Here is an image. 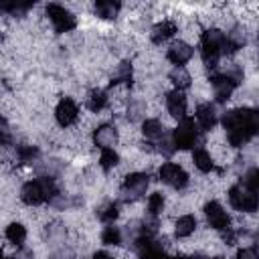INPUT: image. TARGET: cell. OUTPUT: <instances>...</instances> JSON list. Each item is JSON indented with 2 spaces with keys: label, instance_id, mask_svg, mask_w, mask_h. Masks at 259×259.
Here are the masks:
<instances>
[{
  "label": "cell",
  "instance_id": "obj_14",
  "mask_svg": "<svg viewBox=\"0 0 259 259\" xmlns=\"http://www.w3.org/2000/svg\"><path fill=\"white\" fill-rule=\"evenodd\" d=\"M192 47L188 45V42H182V40H178V42H174L170 49H168V61L170 63H174L176 67H182L186 61H190V57H192Z\"/></svg>",
  "mask_w": 259,
  "mask_h": 259
},
{
  "label": "cell",
  "instance_id": "obj_35",
  "mask_svg": "<svg viewBox=\"0 0 259 259\" xmlns=\"http://www.w3.org/2000/svg\"><path fill=\"white\" fill-rule=\"evenodd\" d=\"M174 259H188V257H182V255H180V257H174Z\"/></svg>",
  "mask_w": 259,
  "mask_h": 259
},
{
  "label": "cell",
  "instance_id": "obj_32",
  "mask_svg": "<svg viewBox=\"0 0 259 259\" xmlns=\"http://www.w3.org/2000/svg\"><path fill=\"white\" fill-rule=\"evenodd\" d=\"M237 259H259V257H257L255 247H243V249H239Z\"/></svg>",
  "mask_w": 259,
  "mask_h": 259
},
{
  "label": "cell",
  "instance_id": "obj_29",
  "mask_svg": "<svg viewBox=\"0 0 259 259\" xmlns=\"http://www.w3.org/2000/svg\"><path fill=\"white\" fill-rule=\"evenodd\" d=\"M243 184H245L249 190L257 192V188H259V170H257V168H251V170L247 172V176H245Z\"/></svg>",
  "mask_w": 259,
  "mask_h": 259
},
{
  "label": "cell",
  "instance_id": "obj_33",
  "mask_svg": "<svg viewBox=\"0 0 259 259\" xmlns=\"http://www.w3.org/2000/svg\"><path fill=\"white\" fill-rule=\"evenodd\" d=\"M93 259H113L109 253H105V251H97L95 255H93Z\"/></svg>",
  "mask_w": 259,
  "mask_h": 259
},
{
  "label": "cell",
  "instance_id": "obj_4",
  "mask_svg": "<svg viewBox=\"0 0 259 259\" xmlns=\"http://www.w3.org/2000/svg\"><path fill=\"white\" fill-rule=\"evenodd\" d=\"M241 79H243V71L237 69V67H233V69H229V71H225V73H214V75H210V83H212L217 101H219V103H225V101L231 97L233 89L241 83Z\"/></svg>",
  "mask_w": 259,
  "mask_h": 259
},
{
  "label": "cell",
  "instance_id": "obj_3",
  "mask_svg": "<svg viewBox=\"0 0 259 259\" xmlns=\"http://www.w3.org/2000/svg\"><path fill=\"white\" fill-rule=\"evenodd\" d=\"M223 47H225V32L219 28H210L202 34L200 38V53L202 59L206 63L208 69H217L219 65V57L223 55Z\"/></svg>",
  "mask_w": 259,
  "mask_h": 259
},
{
  "label": "cell",
  "instance_id": "obj_19",
  "mask_svg": "<svg viewBox=\"0 0 259 259\" xmlns=\"http://www.w3.org/2000/svg\"><path fill=\"white\" fill-rule=\"evenodd\" d=\"M192 162H194V166H196L200 172H210L212 166H214L210 154H208L204 148H196V150L192 152Z\"/></svg>",
  "mask_w": 259,
  "mask_h": 259
},
{
  "label": "cell",
  "instance_id": "obj_9",
  "mask_svg": "<svg viewBox=\"0 0 259 259\" xmlns=\"http://www.w3.org/2000/svg\"><path fill=\"white\" fill-rule=\"evenodd\" d=\"M160 180L162 182H166L168 186H172V188H184L186 184H188V174L178 166V164H172V162H166V164H162V168H160Z\"/></svg>",
  "mask_w": 259,
  "mask_h": 259
},
{
  "label": "cell",
  "instance_id": "obj_16",
  "mask_svg": "<svg viewBox=\"0 0 259 259\" xmlns=\"http://www.w3.org/2000/svg\"><path fill=\"white\" fill-rule=\"evenodd\" d=\"M196 121L200 123V127L206 132V130H212L214 123H217V109L212 103H202L196 107Z\"/></svg>",
  "mask_w": 259,
  "mask_h": 259
},
{
  "label": "cell",
  "instance_id": "obj_1",
  "mask_svg": "<svg viewBox=\"0 0 259 259\" xmlns=\"http://www.w3.org/2000/svg\"><path fill=\"white\" fill-rule=\"evenodd\" d=\"M223 125L227 130V138L229 144L233 148H241L243 144H247L259 127V119H257V111L243 107V109H231L223 115Z\"/></svg>",
  "mask_w": 259,
  "mask_h": 259
},
{
  "label": "cell",
  "instance_id": "obj_8",
  "mask_svg": "<svg viewBox=\"0 0 259 259\" xmlns=\"http://www.w3.org/2000/svg\"><path fill=\"white\" fill-rule=\"evenodd\" d=\"M47 16L51 18V22H53L57 32H69L77 24L75 16L65 6H61V4H49L47 6Z\"/></svg>",
  "mask_w": 259,
  "mask_h": 259
},
{
  "label": "cell",
  "instance_id": "obj_13",
  "mask_svg": "<svg viewBox=\"0 0 259 259\" xmlns=\"http://www.w3.org/2000/svg\"><path fill=\"white\" fill-rule=\"evenodd\" d=\"M93 142L101 150H107V148L115 146V142H117V130L113 125H109V123H103V125H99L93 132Z\"/></svg>",
  "mask_w": 259,
  "mask_h": 259
},
{
  "label": "cell",
  "instance_id": "obj_36",
  "mask_svg": "<svg viewBox=\"0 0 259 259\" xmlns=\"http://www.w3.org/2000/svg\"><path fill=\"white\" fill-rule=\"evenodd\" d=\"M212 259H223V257H212Z\"/></svg>",
  "mask_w": 259,
  "mask_h": 259
},
{
  "label": "cell",
  "instance_id": "obj_26",
  "mask_svg": "<svg viewBox=\"0 0 259 259\" xmlns=\"http://www.w3.org/2000/svg\"><path fill=\"white\" fill-rule=\"evenodd\" d=\"M101 241H103L105 245H121V231H119L117 227L109 225V227H105V231L101 233Z\"/></svg>",
  "mask_w": 259,
  "mask_h": 259
},
{
  "label": "cell",
  "instance_id": "obj_23",
  "mask_svg": "<svg viewBox=\"0 0 259 259\" xmlns=\"http://www.w3.org/2000/svg\"><path fill=\"white\" fill-rule=\"evenodd\" d=\"M6 239L14 245H22L24 239H26V229L20 225V223H10L6 227Z\"/></svg>",
  "mask_w": 259,
  "mask_h": 259
},
{
  "label": "cell",
  "instance_id": "obj_34",
  "mask_svg": "<svg viewBox=\"0 0 259 259\" xmlns=\"http://www.w3.org/2000/svg\"><path fill=\"white\" fill-rule=\"evenodd\" d=\"M2 130H6V119L0 115V132H2Z\"/></svg>",
  "mask_w": 259,
  "mask_h": 259
},
{
  "label": "cell",
  "instance_id": "obj_25",
  "mask_svg": "<svg viewBox=\"0 0 259 259\" xmlns=\"http://www.w3.org/2000/svg\"><path fill=\"white\" fill-rule=\"evenodd\" d=\"M105 103H107V95H105V91H101V89L91 91L89 101H87V105H89L91 111H99V109H103Z\"/></svg>",
  "mask_w": 259,
  "mask_h": 259
},
{
  "label": "cell",
  "instance_id": "obj_21",
  "mask_svg": "<svg viewBox=\"0 0 259 259\" xmlns=\"http://www.w3.org/2000/svg\"><path fill=\"white\" fill-rule=\"evenodd\" d=\"M121 4L119 2H111V0H99L95 2V12L101 18H115V14L119 12Z\"/></svg>",
  "mask_w": 259,
  "mask_h": 259
},
{
  "label": "cell",
  "instance_id": "obj_30",
  "mask_svg": "<svg viewBox=\"0 0 259 259\" xmlns=\"http://www.w3.org/2000/svg\"><path fill=\"white\" fill-rule=\"evenodd\" d=\"M117 212H119V210H117V204H115V202H109L107 206H103V208H101L99 219H101L103 223H111V221L117 217Z\"/></svg>",
  "mask_w": 259,
  "mask_h": 259
},
{
  "label": "cell",
  "instance_id": "obj_31",
  "mask_svg": "<svg viewBox=\"0 0 259 259\" xmlns=\"http://www.w3.org/2000/svg\"><path fill=\"white\" fill-rule=\"evenodd\" d=\"M36 156H38V148H34V146H22V148H18V158L22 162H32Z\"/></svg>",
  "mask_w": 259,
  "mask_h": 259
},
{
  "label": "cell",
  "instance_id": "obj_27",
  "mask_svg": "<svg viewBox=\"0 0 259 259\" xmlns=\"http://www.w3.org/2000/svg\"><path fill=\"white\" fill-rule=\"evenodd\" d=\"M148 210H150V217H158L164 210V196H162V192L150 194V198H148Z\"/></svg>",
  "mask_w": 259,
  "mask_h": 259
},
{
  "label": "cell",
  "instance_id": "obj_11",
  "mask_svg": "<svg viewBox=\"0 0 259 259\" xmlns=\"http://www.w3.org/2000/svg\"><path fill=\"white\" fill-rule=\"evenodd\" d=\"M134 247H136L140 259H172V257H168V253L152 237H140V239H136Z\"/></svg>",
  "mask_w": 259,
  "mask_h": 259
},
{
  "label": "cell",
  "instance_id": "obj_6",
  "mask_svg": "<svg viewBox=\"0 0 259 259\" xmlns=\"http://www.w3.org/2000/svg\"><path fill=\"white\" fill-rule=\"evenodd\" d=\"M229 200L233 204V208L243 210V212H253L257 210V194L253 190H249L245 184H235L229 190Z\"/></svg>",
  "mask_w": 259,
  "mask_h": 259
},
{
  "label": "cell",
  "instance_id": "obj_10",
  "mask_svg": "<svg viewBox=\"0 0 259 259\" xmlns=\"http://www.w3.org/2000/svg\"><path fill=\"white\" fill-rule=\"evenodd\" d=\"M204 214H206V221H208V225H210L212 229H217V231H229V229H231V227H229V225H231V219H229L227 210H225L217 200L206 202Z\"/></svg>",
  "mask_w": 259,
  "mask_h": 259
},
{
  "label": "cell",
  "instance_id": "obj_15",
  "mask_svg": "<svg viewBox=\"0 0 259 259\" xmlns=\"http://www.w3.org/2000/svg\"><path fill=\"white\" fill-rule=\"evenodd\" d=\"M166 107L172 117H178V119L186 117V97L182 95V91H176V89L170 91L166 95Z\"/></svg>",
  "mask_w": 259,
  "mask_h": 259
},
{
  "label": "cell",
  "instance_id": "obj_5",
  "mask_svg": "<svg viewBox=\"0 0 259 259\" xmlns=\"http://www.w3.org/2000/svg\"><path fill=\"white\" fill-rule=\"evenodd\" d=\"M170 140H172L174 150H190V148H194L198 144L200 130L196 127V123H194L192 117H182L178 121V127L172 132Z\"/></svg>",
  "mask_w": 259,
  "mask_h": 259
},
{
  "label": "cell",
  "instance_id": "obj_28",
  "mask_svg": "<svg viewBox=\"0 0 259 259\" xmlns=\"http://www.w3.org/2000/svg\"><path fill=\"white\" fill-rule=\"evenodd\" d=\"M132 79V65L130 63H121L115 71V75L111 77V85H117L121 81H130Z\"/></svg>",
  "mask_w": 259,
  "mask_h": 259
},
{
  "label": "cell",
  "instance_id": "obj_22",
  "mask_svg": "<svg viewBox=\"0 0 259 259\" xmlns=\"http://www.w3.org/2000/svg\"><path fill=\"white\" fill-rule=\"evenodd\" d=\"M170 81L176 85V91H182V89H186L190 85V75H188V71L184 67H174L170 71Z\"/></svg>",
  "mask_w": 259,
  "mask_h": 259
},
{
  "label": "cell",
  "instance_id": "obj_24",
  "mask_svg": "<svg viewBox=\"0 0 259 259\" xmlns=\"http://www.w3.org/2000/svg\"><path fill=\"white\" fill-rule=\"evenodd\" d=\"M119 162V156L113 148H107V150H101V156H99V164L103 170H111L113 166H117Z\"/></svg>",
  "mask_w": 259,
  "mask_h": 259
},
{
  "label": "cell",
  "instance_id": "obj_17",
  "mask_svg": "<svg viewBox=\"0 0 259 259\" xmlns=\"http://www.w3.org/2000/svg\"><path fill=\"white\" fill-rule=\"evenodd\" d=\"M142 132H144V136H146L148 140H152L154 144H156L160 138L166 136V127H164V123H160L158 119H146L144 125H142Z\"/></svg>",
  "mask_w": 259,
  "mask_h": 259
},
{
  "label": "cell",
  "instance_id": "obj_20",
  "mask_svg": "<svg viewBox=\"0 0 259 259\" xmlns=\"http://www.w3.org/2000/svg\"><path fill=\"white\" fill-rule=\"evenodd\" d=\"M194 229H196V219L192 214H184L176 221L174 233H176V237H188L194 233Z\"/></svg>",
  "mask_w": 259,
  "mask_h": 259
},
{
  "label": "cell",
  "instance_id": "obj_2",
  "mask_svg": "<svg viewBox=\"0 0 259 259\" xmlns=\"http://www.w3.org/2000/svg\"><path fill=\"white\" fill-rule=\"evenodd\" d=\"M55 194H57V186H55L53 178L30 180L20 190V198L26 204H42L45 200H51Z\"/></svg>",
  "mask_w": 259,
  "mask_h": 259
},
{
  "label": "cell",
  "instance_id": "obj_18",
  "mask_svg": "<svg viewBox=\"0 0 259 259\" xmlns=\"http://www.w3.org/2000/svg\"><path fill=\"white\" fill-rule=\"evenodd\" d=\"M174 32H176V24H174L172 20H164V22H160V24L154 26V30H152V40H154V42H164V40H168L170 36H174Z\"/></svg>",
  "mask_w": 259,
  "mask_h": 259
},
{
  "label": "cell",
  "instance_id": "obj_12",
  "mask_svg": "<svg viewBox=\"0 0 259 259\" xmlns=\"http://www.w3.org/2000/svg\"><path fill=\"white\" fill-rule=\"evenodd\" d=\"M77 115H79V107H77V103H75L71 97H63V99L59 101L57 109H55V117H57L59 125H63V127L71 125V123L77 119Z\"/></svg>",
  "mask_w": 259,
  "mask_h": 259
},
{
  "label": "cell",
  "instance_id": "obj_7",
  "mask_svg": "<svg viewBox=\"0 0 259 259\" xmlns=\"http://www.w3.org/2000/svg\"><path fill=\"white\" fill-rule=\"evenodd\" d=\"M150 184V176L144 174V172H134V174H127L125 180H123V186H121V192L125 196V200H138L146 194V188Z\"/></svg>",
  "mask_w": 259,
  "mask_h": 259
}]
</instances>
